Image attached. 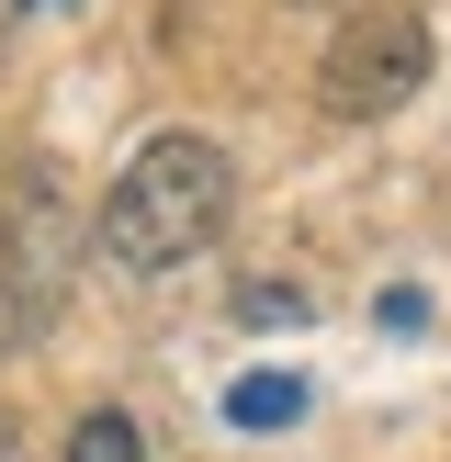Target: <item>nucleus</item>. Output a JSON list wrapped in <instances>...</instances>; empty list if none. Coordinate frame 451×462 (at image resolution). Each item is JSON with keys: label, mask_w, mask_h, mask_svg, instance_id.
Returning a JSON list of instances; mask_svg holds the SVG:
<instances>
[{"label": "nucleus", "mask_w": 451, "mask_h": 462, "mask_svg": "<svg viewBox=\"0 0 451 462\" xmlns=\"http://www.w3.org/2000/svg\"><path fill=\"white\" fill-rule=\"evenodd\" d=\"M226 215H237L226 147L192 135V125H170V135H147V147L124 158V180H113V203H102V248L124 271H180V260H203V248L226 237Z\"/></svg>", "instance_id": "obj_1"}, {"label": "nucleus", "mask_w": 451, "mask_h": 462, "mask_svg": "<svg viewBox=\"0 0 451 462\" xmlns=\"http://www.w3.org/2000/svg\"><path fill=\"white\" fill-rule=\"evenodd\" d=\"M418 79H428V12H406V0H361V12L327 34V57H316V113H338V125H383L395 102H418Z\"/></svg>", "instance_id": "obj_2"}, {"label": "nucleus", "mask_w": 451, "mask_h": 462, "mask_svg": "<svg viewBox=\"0 0 451 462\" xmlns=\"http://www.w3.org/2000/svg\"><path fill=\"white\" fill-rule=\"evenodd\" d=\"M57 316V282H45L34 260H23V237H12V215H0V361L23 350V338Z\"/></svg>", "instance_id": "obj_3"}, {"label": "nucleus", "mask_w": 451, "mask_h": 462, "mask_svg": "<svg viewBox=\"0 0 451 462\" xmlns=\"http://www.w3.org/2000/svg\"><path fill=\"white\" fill-rule=\"evenodd\" d=\"M68 462H147V429H135L124 406H90V418L68 429Z\"/></svg>", "instance_id": "obj_4"}, {"label": "nucleus", "mask_w": 451, "mask_h": 462, "mask_svg": "<svg viewBox=\"0 0 451 462\" xmlns=\"http://www.w3.org/2000/svg\"><path fill=\"white\" fill-rule=\"evenodd\" d=\"M293 406H305V383H293V373H248L237 395H226V418H237V429H282Z\"/></svg>", "instance_id": "obj_5"}, {"label": "nucleus", "mask_w": 451, "mask_h": 462, "mask_svg": "<svg viewBox=\"0 0 451 462\" xmlns=\"http://www.w3.org/2000/svg\"><path fill=\"white\" fill-rule=\"evenodd\" d=\"M237 316H248V328H282V316H293V293H282V282H248V305H237Z\"/></svg>", "instance_id": "obj_6"}, {"label": "nucleus", "mask_w": 451, "mask_h": 462, "mask_svg": "<svg viewBox=\"0 0 451 462\" xmlns=\"http://www.w3.org/2000/svg\"><path fill=\"white\" fill-rule=\"evenodd\" d=\"M0 462H12V429H0Z\"/></svg>", "instance_id": "obj_7"}]
</instances>
